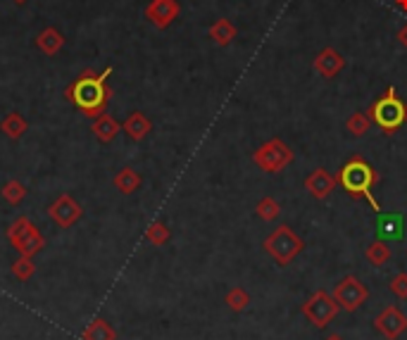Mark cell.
I'll return each mask as SVG.
<instances>
[{
	"label": "cell",
	"instance_id": "obj_1",
	"mask_svg": "<svg viewBox=\"0 0 407 340\" xmlns=\"http://www.w3.org/2000/svg\"><path fill=\"white\" fill-rule=\"evenodd\" d=\"M110 74L112 67H105L103 72H93V69H84L77 79L67 86L65 98L67 103H72L84 117L96 119L108 110L112 100V86H110Z\"/></svg>",
	"mask_w": 407,
	"mask_h": 340
},
{
	"label": "cell",
	"instance_id": "obj_2",
	"mask_svg": "<svg viewBox=\"0 0 407 340\" xmlns=\"http://www.w3.org/2000/svg\"><path fill=\"white\" fill-rule=\"evenodd\" d=\"M338 184L343 186V191H346L350 198L355 200H369V205H372L374 212H381V205L379 200L374 198V186L381 181L379 172L374 169L369 162L365 160L362 155H353L346 165L341 167V172H338Z\"/></svg>",
	"mask_w": 407,
	"mask_h": 340
},
{
	"label": "cell",
	"instance_id": "obj_3",
	"mask_svg": "<svg viewBox=\"0 0 407 340\" xmlns=\"http://www.w3.org/2000/svg\"><path fill=\"white\" fill-rule=\"evenodd\" d=\"M367 115L372 117V122L377 124L384 134L393 136L403 124H407V103L398 96L396 88L388 86L384 96L372 103Z\"/></svg>",
	"mask_w": 407,
	"mask_h": 340
},
{
	"label": "cell",
	"instance_id": "obj_4",
	"mask_svg": "<svg viewBox=\"0 0 407 340\" xmlns=\"http://www.w3.org/2000/svg\"><path fill=\"white\" fill-rule=\"evenodd\" d=\"M265 253L272 257L279 267H288L305 250V241L288 224H281L265 238Z\"/></svg>",
	"mask_w": 407,
	"mask_h": 340
},
{
	"label": "cell",
	"instance_id": "obj_5",
	"mask_svg": "<svg viewBox=\"0 0 407 340\" xmlns=\"http://www.w3.org/2000/svg\"><path fill=\"white\" fill-rule=\"evenodd\" d=\"M8 241L12 248L24 257H36L43 248H46V236L41 234L39 226L31 222L29 217H20L10 224Z\"/></svg>",
	"mask_w": 407,
	"mask_h": 340
},
{
	"label": "cell",
	"instance_id": "obj_6",
	"mask_svg": "<svg viewBox=\"0 0 407 340\" xmlns=\"http://www.w3.org/2000/svg\"><path fill=\"white\" fill-rule=\"evenodd\" d=\"M293 157H296V153L286 146V141H281V138H269V141H265L253 153V162H255V167H260L265 174H279L291 165Z\"/></svg>",
	"mask_w": 407,
	"mask_h": 340
},
{
	"label": "cell",
	"instance_id": "obj_7",
	"mask_svg": "<svg viewBox=\"0 0 407 340\" xmlns=\"http://www.w3.org/2000/svg\"><path fill=\"white\" fill-rule=\"evenodd\" d=\"M338 312H341L338 302L334 300V295L327 293L324 288L312 293L310 298L303 302V307H300V314H303L310 324H315L317 329H327L331 321L338 317Z\"/></svg>",
	"mask_w": 407,
	"mask_h": 340
},
{
	"label": "cell",
	"instance_id": "obj_8",
	"mask_svg": "<svg viewBox=\"0 0 407 340\" xmlns=\"http://www.w3.org/2000/svg\"><path fill=\"white\" fill-rule=\"evenodd\" d=\"M334 300L338 302V307H341L343 312H358L362 305L369 300V291H367V286L362 283L358 276H346L338 286L334 288Z\"/></svg>",
	"mask_w": 407,
	"mask_h": 340
},
{
	"label": "cell",
	"instance_id": "obj_9",
	"mask_svg": "<svg viewBox=\"0 0 407 340\" xmlns=\"http://www.w3.org/2000/svg\"><path fill=\"white\" fill-rule=\"evenodd\" d=\"M48 217L50 222L58 224L60 229H72V226L84 217V207H81L79 200H74L70 193H62L50 203Z\"/></svg>",
	"mask_w": 407,
	"mask_h": 340
},
{
	"label": "cell",
	"instance_id": "obj_10",
	"mask_svg": "<svg viewBox=\"0 0 407 340\" xmlns=\"http://www.w3.org/2000/svg\"><path fill=\"white\" fill-rule=\"evenodd\" d=\"M374 329L386 340H398L407 331V317L400 312V307L388 305L374 317Z\"/></svg>",
	"mask_w": 407,
	"mask_h": 340
},
{
	"label": "cell",
	"instance_id": "obj_11",
	"mask_svg": "<svg viewBox=\"0 0 407 340\" xmlns=\"http://www.w3.org/2000/svg\"><path fill=\"white\" fill-rule=\"evenodd\" d=\"M181 15L179 0H150L146 8V20L155 29H167Z\"/></svg>",
	"mask_w": 407,
	"mask_h": 340
},
{
	"label": "cell",
	"instance_id": "obj_12",
	"mask_svg": "<svg viewBox=\"0 0 407 340\" xmlns=\"http://www.w3.org/2000/svg\"><path fill=\"white\" fill-rule=\"evenodd\" d=\"M338 186V179L324 167H317L308 179H305V191H308L315 200H327L334 188Z\"/></svg>",
	"mask_w": 407,
	"mask_h": 340
},
{
	"label": "cell",
	"instance_id": "obj_13",
	"mask_svg": "<svg viewBox=\"0 0 407 340\" xmlns=\"http://www.w3.org/2000/svg\"><path fill=\"white\" fill-rule=\"evenodd\" d=\"M343 67H346V58H343L336 48H324L322 53L315 58V69L322 74L324 79L338 77V74L343 72Z\"/></svg>",
	"mask_w": 407,
	"mask_h": 340
},
{
	"label": "cell",
	"instance_id": "obj_14",
	"mask_svg": "<svg viewBox=\"0 0 407 340\" xmlns=\"http://www.w3.org/2000/svg\"><path fill=\"white\" fill-rule=\"evenodd\" d=\"M122 131L129 136V141L141 143L143 138H148V134L153 131V122H150L143 112H131V115L122 122Z\"/></svg>",
	"mask_w": 407,
	"mask_h": 340
},
{
	"label": "cell",
	"instance_id": "obj_15",
	"mask_svg": "<svg viewBox=\"0 0 407 340\" xmlns=\"http://www.w3.org/2000/svg\"><path fill=\"white\" fill-rule=\"evenodd\" d=\"M120 131H122V124L117 122L112 115H108V112H103L100 117H96L91 124V134L96 136L100 143H112Z\"/></svg>",
	"mask_w": 407,
	"mask_h": 340
},
{
	"label": "cell",
	"instance_id": "obj_16",
	"mask_svg": "<svg viewBox=\"0 0 407 340\" xmlns=\"http://www.w3.org/2000/svg\"><path fill=\"white\" fill-rule=\"evenodd\" d=\"M36 48H39L43 55L53 58V55H58L60 50L65 48V36H62L55 27H46L39 36H36Z\"/></svg>",
	"mask_w": 407,
	"mask_h": 340
},
{
	"label": "cell",
	"instance_id": "obj_17",
	"mask_svg": "<svg viewBox=\"0 0 407 340\" xmlns=\"http://www.w3.org/2000/svg\"><path fill=\"white\" fill-rule=\"evenodd\" d=\"M236 36H239V29H236V24L231 22V20H227V17L217 20L210 27V39L215 41L219 48H227L229 43H234Z\"/></svg>",
	"mask_w": 407,
	"mask_h": 340
},
{
	"label": "cell",
	"instance_id": "obj_18",
	"mask_svg": "<svg viewBox=\"0 0 407 340\" xmlns=\"http://www.w3.org/2000/svg\"><path fill=\"white\" fill-rule=\"evenodd\" d=\"M112 184H115V188H117V191H120L122 195H131V193H136V191H139V188H141L143 179H141V174L136 172V169L122 167L120 172L115 174Z\"/></svg>",
	"mask_w": 407,
	"mask_h": 340
},
{
	"label": "cell",
	"instance_id": "obj_19",
	"mask_svg": "<svg viewBox=\"0 0 407 340\" xmlns=\"http://www.w3.org/2000/svg\"><path fill=\"white\" fill-rule=\"evenodd\" d=\"M0 131H3L10 141H20V138L29 131V122L20 115V112H8L3 122H0Z\"/></svg>",
	"mask_w": 407,
	"mask_h": 340
},
{
	"label": "cell",
	"instance_id": "obj_20",
	"mask_svg": "<svg viewBox=\"0 0 407 340\" xmlns=\"http://www.w3.org/2000/svg\"><path fill=\"white\" fill-rule=\"evenodd\" d=\"M81 340H117V331L103 317H96L81 331Z\"/></svg>",
	"mask_w": 407,
	"mask_h": 340
},
{
	"label": "cell",
	"instance_id": "obj_21",
	"mask_svg": "<svg viewBox=\"0 0 407 340\" xmlns=\"http://www.w3.org/2000/svg\"><path fill=\"white\" fill-rule=\"evenodd\" d=\"M365 257L369 264H374V267H384V264H388V260L393 257V253H391V248H388V243L374 241V243H369V248L365 250Z\"/></svg>",
	"mask_w": 407,
	"mask_h": 340
},
{
	"label": "cell",
	"instance_id": "obj_22",
	"mask_svg": "<svg viewBox=\"0 0 407 340\" xmlns=\"http://www.w3.org/2000/svg\"><path fill=\"white\" fill-rule=\"evenodd\" d=\"M224 302H227V307L231 312H246L250 305V295L246 288L234 286V288H229L227 295H224Z\"/></svg>",
	"mask_w": 407,
	"mask_h": 340
},
{
	"label": "cell",
	"instance_id": "obj_23",
	"mask_svg": "<svg viewBox=\"0 0 407 340\" xmlns=\"http://www.w3.org/2000/svg\"><path fill=\"white\" fill-rule=\"evenodd\" d=\"M169 238H172V231H169V226L165 222H153V224H148V229H146V241L150 245H155V248H162V245H167L169 243Z\"/></svg>",
	"mask_w": 407,
	"mask_h": 340
},
{
	"label": "cell",
	"instance_id": "obj_24",
	"mask_svg": "<svg viewBox=\"0 0 407 340\" xmlns=\"http://www.w3.org/2000/svg\"><path fill=\"white\" fill-rule=\"evenodd\" d=\"M27 186L22 184V181L17 179H10L8 184H5L3 188H0V195H3V200L8 205H20L24 198H27Z\"/></svg>",
	"mask_w": 407,
	"mask_h": 340
},
{
	"label": "cell",
	"instance_id": "obj_25",
	"mask_svg": "<svg viewBox=\"0 0 407 340\" xmlns=\"http://www.w3.org/2000/svg\"><path fill=\"white\" fill-rule=\"evenodd\" d=\"M255 214L262 219V222H274V219L281 214V205L279 200H274L272 195H265L258 205H255Z\"/></svg>",
	"mask_w": 407,
	"mask_h": 340
},
{
	"label": "cell",
	"instance_id": "obj_26",
	"mask_svg": "<svg viewBox=\"0 0 407 340\" xmlns=\"http://www.w3.org/2000/svg\"><path fill=\"white\" fill-rule=\"evenodd\" d=\"M10 272H12V276H15L17 281H29L31 276L36 274V264H34V257H24V255H20V257H17L15 262H12Z\"/></svg>",
	"mask_w": 407,
	"mask_h": 340
},
{
	"label": "cell",
	"instance_id": "obj_27",
	"mask_svg": "<svg viewBox=\"0 0 407 340\" xmlns=\"http://www.w3.org/2000/svg\"><path fill=\"white\" fill-rule=\"evenodd\" d=\"M372 127V117L367 115V112H355V115H350V119L346 122V129L348 134H353L355 138H362Z\"/></svg>",
	"mask_w": 407,
	"mask_h": 340
},
{
	"label": "cell",
	"instance_id": "obj_28",
	"mask_svg": "<svg viewBox=\"0 0 407 340\" xmlns=\"http://www.w3.org/2000/svg\"><path fill=\"white\" fill-rule=\"evenodd\" d=\"M388 288H391V293L396 295L398 300H407V272H400L393 276Z\"/></svg>",
	"mask_w": 407,
	"mask_h": 340
},
{
	"label": "cell",
	"instance_id": "obj_29",
	"mask_svg": "<svg viewBox=\"0 0 407 340\" xmlns=\"http://www.w3.org/2000/svg\"><path fill=\"white\" fill-rule=\"evenodd\" d=\"M398 43H400V46H403V48L407 50V24H405L403 29L398 31Z\"/></svg>",
	"mask_w": 407,
	"mask_h": 340
},
{
	"label": "cell",
	"instance_id": "obj_30",
	"mask_svg": "<svg viewBox=\"0 0 407 340\" xmlns=\"http://www.w3.org/2000/svg\"><path fill=\"white\" fill-rule=\"evenodd\" d=\"M393 3H396L400 10H405V12H407V0H393Z\"/></svg>",
	"mask_w": 407,
	"mask_h": 340
},
{
	"label": "cell",
	"instance_id": "obj_31",
	"mask_svg": "<svg viewBox=\"0 0 407 340\" xmlns=\"http://www.w3.org/2000/svg\"><path fill=\"white\" fill-rule=\"evenodd\" d=\"M324 340H343V336H338V333H331V336H327Z\"/></svg>",
	"mask_w": 407,
	"mask_h": 340
},
{
	"label": "cell",
	"instance_id": "obj_32",
	"mask_svg": "<svg viewBox=\"0 0 407 340\" xmlns=\"http://www.w3.org/2000/svg\"><path fill=\"white\" fill-rule=\"evenodd\" d=\"M15 5H24V3H29V0H12Z\"/></svg>",
	"mask_w": 407,
	"mask_h": 340
}]
</instances>
